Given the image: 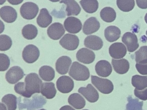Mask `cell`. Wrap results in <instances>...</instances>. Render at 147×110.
<instances>
[{
    "label": "cell",
    "mask_w": 147,
    "mask_h": 110,
    "mask_svg": "<svg viewBox=\"0 0 147 110\" xmlns=\"http://www.w3.org/2000/svg\"><path fill=\"white\" fill-rule=\"evenodd\" d=\"M39 11L38 6L34 3L28 2L25 3L20 9L21 16L27 20L34 19L37 15Z\"/></svg>",
    "instance_id": "4"
},
{
    "label": "cell",
    "mask_w": 147,
    "mask_h": 110,
    "mask_svg": "<svg viewBox=\"0 0 147 110\" xmlns=\"http://www.w3.org/2000/svg\"><path fill=\"white\" fill-rule=\"evenodd\" d=\"M60 3H63L67 5V15H77L80 13L81 9L75 0H61Z\"/></svg>",
    "instance_id": "23"
},
{
    "label": "cell",
    "mask_w": 147,
    "mask_h": 110,
    "mask_svg": "<svg viewBox=\"0 0 147 110\" xmlns=\"http://www.w3.org/2000/svg\"><path fill=\"white\" fill-rule=\"evenodd\" d=\"M42 81L36 73H30L25 79L24 92L23 96L30 98L34 94L40 93Z\"/></svg>",
    "instance_id": "1"
},
{
    "label": "cell",
    "mask_w": 147,
    "mask_h": 110,
    "mask_svg": "<svg viewBox=\"0 0 147 110\" xmlns=\"http://www.w3.org/2000/svg\"><path fill=\"white\" fill-rule=\"evenodd\" d=\"M144 20H145V22L147 24V13L145 15V17H144Z\"/></svg>",
    "instance_id": "45"
},
{
    "label": "cell",
    "mask_w": 147,
    "mask_h": 110,
    "mask_svg": "<svg viewBox=\"0 0 147 110\" xmlns=\"http://www.w3.org/2000/svg\"><path fill=\"white\" fill-rule=\"evenodd\" d=\"M7 107L8 110H16L17 108V98L13 94L5 95L1 100Z\"/></svg>",
    "instance_id": "32"
},
{
    "label": "cell",
    "mask_w": 147,
    "mask_h": 110,
    "mask_svg": "<svg viewBox=\"0 0 147 110\" xmlns=\"http://www.w3.org/2000/svg\"><path fill=\"white\" fill-rule=\"evenodd\" d=\"M5 1L6 0H1V1H0V4H1V5H2L3 3L5 2Z\"/></svg>",
    "instance_id": "44"
},
{
    "label": "cell",
    "mask_w": 147,
    "mask_h": 110,
    "mask_svg": "<svg viewBox=\"0 0 147 110\" xmlns=\"http://www.w3.org/2000/svg\"><path fill=\"white\" fill-rule=\"evenodd\" d=\"M49 1L52 2H57L59 1L60 0H49Z\"/></svg>",
    "instance_id": "46"
},
{
    "label": "cell",
    "mask_w": 147,
    "mask_h": 110,
    "mask_svg": "<svg viewBox=\"0 0 147 110\" xmlns=\"http://www.w3.org/2000/svg\"><path fill=\"white\" fill-rule=\"evenodd\" d=\"M146 35H147V31H146Z\"/></svg>",
    "instance_id": "48"
},
{
    "label": "cell",
    "mask_w": 147,
    "mask_h": 110,
    "mask_svg": "<svg viewBox=\"0 0 147 110\" xmlns=\"http://www.w3.org/2000/svg\"><path fill=\"white\" fill-rule=\"evenodd\" d=\"M64 26L68 32L76 34L81 30L82 25L81 21L78 18L69 17L64 21Z\"/></svg>",
    "instance_id": "11"
},
{
    "label": "cell",
    "mask_w": 147,
    "mask_h": 110,
    "mask_svg": "<svg viewBox=\"0 0 147 110\" xmlns=\"http://www.w3.org/2000/svg\"><path fill=\"white\" fill-rule=\"evenodd\" d=\"M0 16L6 22L13 23L17 19L18 13L12 7L5 6L0 9Z\"/></svg>",
    "instance_id": "12"
},
{
    "label": "cell",
    "mask_w": 147,
    "mask_h": 110,
    "mask_svg": "<svg viewBox=\"0 0 147 110\" xmlns=\"http://www.w3.org/2000/svg\"><path fill=\"white\" fill-rule=\"evenodd\" d=\"M22 33L25 38L31 40L37 37L38 31L36 26L32 24H28L23 28Z\"/></svg>",
    "instance_id": "30"
},
{
    "label": "cell",
    "mask_w": 147,
    "mask_h": 110,
    "mask_svg": "<svg viewBox=\"0 0 147 110\" xmlns=\"http://www.w3.org/2000/svg\"><path fill=\"white\" fill-rule=\"evenodd\" d=\"M72 63L70 58L67 56H62L59 58L56 62V69L60 74H67Z\"/></svg>",
    "instance_id": "18"
},
{
    "label": "cell",
    "mask_w": 147,
    "mask_h": 110,
    "mask_svg": "<svg viewBox=\"0 0 147 110\" xmlns=\"http://www.w3.org/2000/svg\"><path fill=\"white\" fill-rule=\"evenodd\" d=\"M69 74L76 80L86 81L90 77V74L87 67L74 62L71 65Z\"/></svg>",
    "instance_id": "2"
},
{
    "label": "cell",
    "mask_w": 147,
    "mask_h": 110,
    "mask_svg": "<svg viewBox=\"0 0 147 110\" xmlns=\"http://www.w3.org/2000/svg\"><path fill=\"white\" fill-rule=\"evenodd\" d=\"M112 64L114 70L118 74H123L129 71V63L125 59H112Z\"/></svg>",
    "instance_id": "21"
},
{
    "label": "cell",
    "mask_w": 147,
    "mask_h": 110,
    "mask_svg": "<svg viewBox=\"0 0 147 110\" xmlns=\"http://www.w3.org/2000/svg\"><path fill=\"white\" fill-rule=\"evenodd\" d=\"M68 101L69 105L78 110L82 109L86 105L85 99L80 95L76 93L70 95Z\"/></svg>",
    "instance_id": "25"
},
{
    "label": "cell",
    "mask_w": 147,
    "mask_h": 110,
    "mask_svg": "<svg viewBox=\"0 0 147 110\" xmlns=\"http://www.w3.org/2000/svg\"><path fill=\"white\" fill-rule=\"evenodd\" d=\"M122 40L126 46L129 52H133L139 47L137 37L135 34L130 32L125 33L122 37Z\"/></svg>",
    "instance_id": "10"
},
{
    "label": "cell",
    "mask_w": 147,
    "mask_h": 110,
    "mask_svg": "<svg viewBox=\"0 0 147 110\" xmlns=\"http://www.w3.org/2000/svg\"><path fill=\"white\" fill-rule=\"evenodd\" d=\"M12 45V40L9 36L5 34L0 36V50L5 51L9 50Z\"/></svg>",
    "instance_id": "36"
},
{
    "label": "cell",
    "mask_w": 147,
    "mask_h": 110,
    "mask_svg": "<svg viewBox=\"0 0 147 110\" xmlns=\"http://www.w3.org/2000/svg\"><path fill=\"white\" fill-rule=\"evenodd\" d=\"M40 51L36 46L32 44L26 46L23 50L22 56L26 62L31 64L35 62L39 58Z\"/></svg>",
    "instance_id": "5"
},
{
    "label": "cell",
    "mask_w": 147,
    "mask_h": 110,
    "mask_svg": "<svg viewBox=\"0 0 147 110\" xmlns=\"http://www.w3.org/2000/svg\"><path fill=\"white\" fill-rule=\"evenodd\" d=\"M118 7L123 12H128L131 11L135 6L134 0H117Z\"/></svg>",
    "instance_id": "33"
},
{
    "label": "cell",
    "mask_w": 147,
    "mask_h": 110,
    "mask_svg": "<svg viewBox=\"0 0 147 110\" xmlns=\"http://www.w3.org/2000/svg\"><path fill=\"white\" fill-rule=\"evenodd\" d=\"M45 110V109H40V110Z\"/></svg>",
    "instance_id": "47"
},
{
    "label": "cell",
    "mask_w": 147,
    "mask_h": 110,
    "mask_svg": "<svg viewBox=\"0 0 147 110\" xmlns=\"http://www.w3.org/2000/svg\"><path fill=\"white\" fill-rule=\"evenodd\" d=\"M41 93L47 99H53L57 93L55 84L53 82H44L41 87Z\"/></svg>",
    "instance_id": "26"
},
{
    "label": "cell",
    "mask_w": 147,
    "mask_h": 110,
    "mask_svg": "<svg viewBox=\"0 0 147 110\" xmlns=\"http://www.w3.org/2000/svg\"><path fill=\"white\" fill-rule=\"evenodd\" d=\"M52 19L53 18L48 9L42 8L40 10L39 15L37 18V23L40 27L45 28L51 24Z\"/></svg>",
    "instance_id": "22"
},
{
    "label": "cell",
    "mask_w": 147,
    "mask_h": 110,
    "mask_svg": "<svg viewBox=\"0 0 147 110\" xmlns=\"http://www.w3.org/2000/svg\"><path fill=\"white\" fill-rule=\"evenodd\" d=\"M39 74L43 80L51 81L55 78V71L51 66L45 65L39 69Z\"/></svg>",
    "instance_id": "27"
},
{
    "label": "cell",
    "mask_w": 147,
    "mask_h": 110,
    "mask_svg": "<svg viewBox=\"0 0 147 110\" xmlns=\"http://www.w3.org/2000/svg\"><path fill=\"white\" fill-rule=\"evenodd\" d=\"M7 1L12 5H17L22 3L24 0H7Z\"/></svg>",
    "instance_id": "41"
},
{
    "label": "cell",
    "mask_w": 147,
    "mask_h": 110,
    "mask_svg": "<svg viewBox=\"0 0 147 110\" xmlns=\"http://www.w3.org/2000/svg\"><path fill=\"white\" fill-rule=\"evenodd\" d=\"M56 86L59 92L62 93H68L74 89V83L71 77L67 76H63L58 78Z\"/></svg>",
    "instance_id": "7"
},
{
    "label": "cell",
    "mask_w": 147,
    "mask_h": 110,
    "mask_svg": "<svg viewBox=\"0 0 147 110\" xmlns=\"http://www.w3.org/2000/svg\"><path fill=\"white\" fill-rule=\"evenodd\" d=\"M65 30L62 24L55 22L50 26L47 29V34L50 38L54 40L60 39L65 34Z\"/></svg>",
    "instance_id": "13"
},
{
    "label": "cell",
    "mask_w": 147,
    "mask_h": 110,
    "mask_svg": "<svg viewBox=\"0 0 147 110\" xmlns=\"http://www.w3.org/2000/svg\"><path fill=\"white\" fill-rule=\"evenodd\" d=\"M24 75V70L20 67L13 66L7 72L5 78L9 83L13 84L21 80Z\"/></svg>",
    "instance_id": "9"
},
{
    "label": "cell",
    "mask_w": 147,
    "mask_h": 110,
    "mask_svg": "<svg viewBox=\"0 0 147 110\" xmlns=\"http://www.w3.org/2000/svg\"><path fill=\"white\" fill-rule=\"evenodd\" d=\"M100 28L99 21L95 17H92L86 21L83 27V33L89 35L97 32Z\"/></svg>",
    "instance_id": "17"
},
{
    "label": "cell",
    "mask_w": 147,
    "mask_h": 110,
    "mask_svg": "<svg viewBox=\"0 0 147 110\" xmlns=\"http://www.w3.org/2000/svg\"><path fill=\"white\" fill-rule=\"evenodd\" d=\"M101 19L107 22H112L116 18V13L115 10L111 7H105L101 9L100 12Z\"/></svg>",
    "instance_id": "29"
},
{
    "label": "cell",
    "mask_w": 147,
    "mask_h": 110,
    "mask_svg": "<svg viewBox=\"0 0 147 110\" xmlns=\"http://www.w3.org/2000/svg\"><path fill=\"white\" fill-rule=\"evenodd\" d=\"M80 40L76 35L67 34L60 40V44L68 50H74L78 48Z\"/></svg>",
    "instance_id": "6"
},
{
    "label": "cell",
    "mask_w": 147,
    "mask_h": 110,
    "mask_svg": "<svg viewBox=\"0 0 147 110\" xmlns=\"http://www.w3.org/2000/svg\"><path fill=\"white\" fill-rule=\"evenodd\" d=\"M80 3L85 12L88 13H95L98 8L97 0H81Z\"/></svg>",
    "instance_id": "28"
},
{
    "label": "cell",
    "mask_w": 147,
    "mask_h": 110,
    "mask_svg": "<svg viewBox=\"0 0 147 110\" xmlns=\"http://www.w3.org/2000/svg\"><path fill=\"white\" fill-rule=\"evenodd\" d=\"M92 83L102 93L108 94L113 91V83L110 80L100 78L95 76H91Z\"/></svg>",
    "instance_id": "3"
},
{
    "label": "cell",
    "mask_w": 147,
    "mask_h": 110,
    "mask_svg": "<svg viewBox=\"0 0 147 110\" xmlns=\"http://www.w3.org/2000/svg\"><path fill=\"white\" fill-rule=\"evenodd\" d=\"M95 71L98 75L103 77L110 76L112 72V67L111 64L106 60H100L96 64Z\"/></svg>",
    "instance_id": "16"
},
{
    "label": "cell",
    "mask_w": 147,
    "mask_h": 110,
    "mask_svg": "<svg viewBox=\"0 0 147 110\" xmlns=\"http://www.w3.org/2000/svg\"><path fill=\"white\" fill-rule=\"evenodd\" d=\"M127 99L126 110H143V101H139L138 99H133L131 96H128Z\"/></svg>",
    "instance_id": "34"
},
{
    "label": "cell",
    "mask_w": 147,
    "mask_h": 110,
    "mask_svg": "<svg viewBox=\"0 0 147 110\" xmlns=\"http://www.w3.org/2000/svg\"><path fill=\"white\" fill-rule=\"evenodd\" d=\"M10 60L9 57L4 53L0 54V71H5L9 68Z\"/></svg>",
    "instance_id": "37"
},
{
    "label": "cell",
    "mask_w": 147,
    "mask_h": 110,
    "mask_svg": "<svg viewBox=\"0 0 147 110\" xmlns=\"http://www.w3.org/2000/svg\"><path fill=\"white\" fill-rule=\"evenodd\" d=\"M135 59L137 63L147 62V46H142L135 52Z\"/></svg>",
    "instance_id": "35"
},
{
    "label": "cell",
    "mask_w": 147,
    "mask_h": 110,
    "mask_svg": "<svg viewBox=\"0 0 147 110\" xmlns=\"http://www.w3.org/2000/svg\"><path fill=\"white\" fill-rule=\"evenodd\" d=\"M24 100L26 102V103H24L25 105L28 104V105L26 106L24 108H27L28 110H34L41 108L46 103L45 99L41 95H37L33 96L32 100L26 99Z\"/></svg>",
    "instance_id": "20"
},
{
    "label": "cell",
    "mask_w": 147,
    "mask_h": 110,
    "mask_svg": "<svg viewBox=\"0 0 147 110\" xmlns=\"http://www.w3.org/2000/svg\"><path fill=\"white\" fill-rule=\"evenodd\" d=\"M134 94L140 99L143 101L147 100V89L138 90L136 88L134 90Z\"/></svg>",
    "instance_id": "38"
},
{
    "label": "cell",
    "mask_w": 147,
    "mask_h": 110,
    "mask_svg": "<svg viewBox=\"0 0 147 110\" xmlns=\"http://www.w3.org/2000/svg\"><path fill=\"white\" fill-rule=\"evenodd\" d=\"M1 110H7L6 107L3 103H1Z\"/></svg>",
    "instance_id": "43"
},
{
    "label": "cell",
    "mask_w": 147,
    "mask_h": 110,
    "mask_svg": "<svg viewBox=\"0 0 147 110\" xmlns=\"http://www.w3.org/2000/svg\"><path fill=\"white\" fill-rule=\"evenodd\" d=\"M88 110V109H84V110Z\"/></svg>",
    "instance_id": "49"
},
{
    "label": "cell",
    "mask_w": 147,
    "mask_h": 110,
    "mask_svg": "<svg viewBox=\"0 0 147 110\" xmlns=\"http://www.w3.org/2000/svg\"><path fill=\"white\" fill-rule=\"evenodd\" d=\"M60 110H75L73 107L69 105L63 106L62 107H61Z\"/></svg>",
    "instance_id": "42"
},
{
    "label": "cell",
    "mask_w": 147,
    "mask_h": 110,
    "mask_svg": "<svg viewBox=\"0 0 147 110\" xmlns=\"http://www.w3.org/2000/svg\"><path fill=\"white\" fill-rule=\"evenodd\" d=\"M131 84L138 90H142L147 87V76L139 75L133 76L131 78Z\"/></svg>",
    "instance_id": "31"
},
{
    "label": "cell",
    "mask_w": 147,
    "mask_h": 110,
    "mask_svg": "<svg viewBox=\"0 0 147 110\" xmlns=\"http://www.w3.org/2000/svg\"><path fill=\"white\" fill-rule=\"evenodd\" d=\"M78 92L81 94L88 101L91 103H94L98 100L99 98L98 93L91 84H88L86 87H82L78 89Z\"/></svg>",
    "instance_id": "8"
},
{
    "label": "cell",
    "mask_w": 147,
    "mask_h": 110,
    "mask_svg": "<svg viewBox=\"0 0 147 110\" xmlns=\"http://www.w3.org/2000/svg\"><path fill=\"white\" fill-rule=\"evenodd\" d=\"M136 67L138 71L142 75H147V62L141 63H136Z\"/></svg>",
    "instance_id": "39"
},
{
    "label": "cell",
    "mask_w": 147,
    "mask_h": 110,
    "mask_svg": "<svg viewBox=\"0 0 147 110\" xmlns=\"http://www.w3.org/2000/svg\"><path fill=\"white\" fill-rule=\"evenodd\" d=\"M109 54L113 58L120 59L126 55L127 50L122 43H115L111 45L109 49Z\"/></svg>",
    "instance_id": "14"
},
{
    "label": "cell",
    "mask_w": 147,
    "mask_h": 110,
    "mask_svg": "<svg viewBox=\"0 0 147 110\" xmlns=\"http://www.w3.org/2000/svg\"><path fill=\"white\" fill-rule=\"evenodd\" d=\"M76 56L78 61L85 64L92 63L94 61L95 58L94 52L85 48L79 50L76 53Z\"/></svg>",
    "instance_id": "15"
},
{
    "label": "cell",
    "mask_w": 147,
    "mask_h": 110,
    "mask_svg": "<svg viewBox=\"0 0 147 110\" xmlns=\"http://www.w3.org/2000/svg\"><path fill=\"white\" fill-rule=\"evenodd\" d=\"M84 45L86 47L93 50H98L103 47V42L96 35H90L85 38Z\"/></svg>",
    "instance_id": "19"
},
{
    "label": "cell",
    "mask_w": 147,
    "mask_h": 110,
    "mask_svg": "<svg viewBox=\"0 0 147 110\" xmlns=\"http://www.w3.org/2000/svg\"><path fill=\"white\" fill-rule=\"evenodd\" d=\"M121 36V31L115 26H109L105 30L106 39L110 42H113L118 40Z\"/></svg>",
    "instance_id": "24"
},
{
    "label": "cell",
    "mask_w": 147,
    "mask_h": 110,
    "mask_svg": "<svg viewBox=\"0 0 147 110\" xmlns=\"http://www.w3.org/2000/svg\"><path fill=\"white\" fill-rule=\"evenodd\" d=\"M137 5L142 9H147V0H136Z\"/></svg>",
    "instance_id": "40"
}]
</instances>
